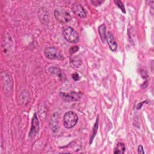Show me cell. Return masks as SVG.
I'll return each instance as SVG.
<instances>
[{"instance_id":"3","label":"cell","mask_w":154,"mask_h":154,"mask_svg":"<svg viewBox=\"0 0 154 154\" xmlns=\"http://www.w3.org/2000/svg\"><path fill=\"white\" fill-rule=\"evenodd\" d=\"M44 54L46 57L50 60H63L64 58L61 51L53 46L46 48L44 51Z\"/></svg>"},{"instance_id":"9","label":"cell","mask_w":154,"mask_h":154,"mask_svg":"<svg viewBox=\"0 0 154 154\" xmlns=\"http://www.w3.org/2000/svg\"><path fill=\"white\" fill-rule=\"evenodd\" d=\"M107 27L105 24L101 25L98 28V31L101 40L103 43H105L107 40V34H106Z\"/></svg>"},{"instance_id":"17","label":"cell","mask_w":154,"mask_h":154,"mask_svg":"<svg viewBox=\"0 0 154 154\" xmlns=\"http://www.w3.org/2000/svg\"><path fill=\"white\" fill-rule=\"evenodd\" d=\"M72 78L75 80V81H78V80H80V75L77 73V72H76V73H73V75H72Z\"/></svg>"},{"instance_id":"13","label":"cell","mask_w":154,"mask_h":154,"mask_svg":"<svg viewBox=\"0 0 154 154\" xmlns=\"http://www.w3.org/2000/svg\"><path fill=\"white\" fill-rule=\"evenodd\" d=\"M98 122H99V121H98V118H97V120H96V123H95V126H94V128H93V137L91 138V141H90V143L92 141V140H93V139L94 138V137H95V135L96 134V132H97V129H98Z\"/></svg>"},{"instance_id":"15","label":"cell","mask_w":154,"mask_h":154,"mask_svg":"<svg viewBox=\"0 0 154 154\" xmlns=\"http://www.w3.org/2000/svg\"><path fill=\"white\" fill-rule=\"evenodd\" d=\"M104 2V1H101V0H92V1H91L92 4H93V5L96 7L101 5Z\"/></svg>"},{"instance_id":"2","label":"cell","mask_w":154,"mask_h":154,"mask_svg":"<svg viewBox=\"0 0 154 154\" xmlns=\"http://www.w3.org/2000/svg\"><path fill=\"white\" fill-rule=\"evenodd\" d=\"M63 36L66 41L72 43H77L80 39L78 33L70 27H69L63 30Z\"/></svg>"},{"instance_id":"4","label":"cell","mask_w":154,"mask_h":154,"mask_svg":"<svg viewBox=\"0 0 154 154\" xmlns=\"http://www.w3.org/2000/svg\"><path fill=\"white\" fill-rule=\"evenodd\" d=\"M55 18L61 24L69 22L72 18L70 13L63 9H57L54 12Z\"/></svg>"},{"instance_id":"8","label":"cell","mask_w":154,"mask_h":154,"mask_svg":"<svg viewBox=\"0 0 154 154\" xmlns=\"http://www.w3.org/2000/svg\"><path fill=\"white\" fill-rule=\"evenodd\" d=\"M107 42L108 44L110 49L112 51H116L117 48V44L113 34L110 31H108L107 34Z\"/></svg>"},{"instance_id":"14","label":"cell","mask_w":154,"mask_h":154,"mask_svg":"<svg viewBox=\"0 0 154 154\" xmlns=\"http://www.w3.org/2000/svg\"><path fill=\"white\" fill-rule=\"evenodd\" d=\"M49 70L52 74H55V75L60 76V70L58 68L54 67L50 68Z\"/></svg>"},{"instance_id":"16","label":"cell","mask_w":154,"mask_h":154,"mask_svg":"<svg viewBox=\"0 0 154 154\" xmlns=\"http://www.w3.org/2000/svg\"><path fill=\"white\" fill-rule=\"evenodd\" d=\"M79 50V47L77 46H72L70 48V50H69V52L71 54H74L75 53L76 51H78Z\"/></svg>"},{"instance_id":"12","label":"cell","mask_w":154,"mask_h":154,"mask_svg":"<svg viewBox=\"0 0 154 154\" xmlns=\"http://www.w3.org/2000/svg\"><path fill=\"white\" fill-rule=\"evenodd\" d=\"M114 3L116 4V5L122 11L123 13H126V10L125 9V6L123 4V3L120 1H118V0H115Z\"/></svg>"},{"instance_id":"7","label":"cell","mask_w":154,"mask_h":154,"mask_svg":"<svg viewBox=\"0 0 154 154\" xmlns=\"http://www.w3.org/2000/svg\"><path fill=\"white\" fill-rule=\"evenodd\" d=\"M62 98L67 102H75L78 101L80 99L81 95L80 93L76 92H71L69 93H61V94Z\"/></svg>"},{"instance_id":"1","label":"cell","mask_w":154,"mask_h":154,"mask_svg":"<svg viewBox=\"0 0 154 154\" xmlns=\"http://www.w3.org/2000/svg\"><path fill=\"white\" fill-rule=\"evenodd\" d=\"M78 117L73 111L66 112L63 116V125L67 129H70L74 127L78 122Z\"/></svg>"},{"instance_id":"6","label":"cell","mask_w":154,"mask_h":154,"mask_svg":"<svg viewBox=\"0 0 154 154\" xmlns=\"http://www.w3.org/2000/svg\"><path fill=\"white\" fill-rule=\"evenodd\" d=\"M73 12L77 16H78L81 18H85L87 16V13L84 8L80 4V3H75L72 7Z\"/></svg>"},{"instance_id":"10","label":"cell","mask_w":154,"mask_h":154,"mask_svg":"<svg viewBox=\"0 0 154 154\" xmlns=\"http://www.w3.org/2000/svg\"><path fill=\"white\" fill-rule=\"evenodd\" d=\"M125 151V145L122 143H119L117 144L114 153L116 154H122Z\"/></svg>"},{"instance_id":"5","label":"cell","mask_w":154,"mask_h":154,"mask_svg":"<svg viewBox=\"0 0 154 154\" xmlns=\"http://www.w3.org/2000/svg\"><path fill=\"white\" fill-rule=\"evenodd\" d=\"M39 122L37 114L34 113L32 119L31 127L29 133V136L31 138L34 137L39 132Z\"/></svg>"},{"instance_id":"11","label":"cell","mask_w":154,"mask_h":154,"mask_svg":"<svg viewBox=\"0 0 154 154\" xmlns=\"http://www.w3.org/2000/svg\"><path fill=\"white\" fill-rule=\"evenodd\" d=\"M81 64L82 62L81 60L77 58L76 57H74L70 59V65L74 68H78Z\"/></svg>"},{"instance_id":"18","label":"cell","mask_w":154,"mask_h":154,"mask_svg":"<svg viewBox=\"0 0 154 154\" xmlns=\"http://www.w3.org/2000/svg\"><path fill=\"white\" fill-rule=\"evenodd\" d=\"M138 153H144L143 147L141 145H140L138 147Z\"/></svg>"}]
</instances>
